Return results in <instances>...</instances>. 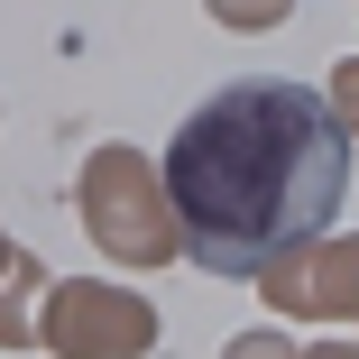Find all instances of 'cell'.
I'll use <instances>...</instances> for the list:
<instances>
[{
  "label": "cell",
  "instance_id": "cell-4",
  "mask_svg": "<svg viewBox=\"0 0 359 359\" xmlns=\"http://www.w3.org/2000/svg\"><path fill=\"white\" fill-rule=\"evenodd\" d=\"M267 304L276 313H359V240H313L267 276Z\"/></svg>",
  "mask_w": 359,
  "mask_h": 359
},
{
  "label": "cell",
  "instance_id": "cell-5",
  "mask_svg": "<svg viewBox=\"0 0 359 359\" xmlns=\"http://www.w3.org/2000/svg\"><path fill=\"white\" fill-rule=\"evenodd\" d=\"M28 285H46L37 276V258H10V267H0V341H28Z\"/></svg>",
  "mask_w": 359,
  "mask_h": 359
},
{
  "label": "cell",
  "instance_id": "cell-7",
  "mask_svg": "<svg viewBox=\"0 0 359 359\" xmlns=\"http://www.w3.org/2000/svg\"><path fill=\"white\" fill-rule=\"evenodd\" d=\"M332 120L359 138V65H341V74H332Z\"/></svg>",
  "mask_w": 359,
  "mask_h": 359
},
{
  "label": "cell",
  "instance_id": "cell-2",
  "mask_svg": "<svg viewBox=\"0 0 359 359\" xmlns=\"http://www.w3.org/2000/svg\"><path fill=\"white\" fill-rule=\"evenodd\" d=\"M83 222H93V240H102L111 258H129V267H148V258L175 249L166 212H157V166L129 157V148H102V157L83 166Z\"/></svg>",
  "mask_w": 359,
  "mask_h": 359
},
{
  "label": "cell",
  "instance_id": "cell-8",
  "mask_svg": "<svg viewBox=\"0 0 359 359\" xmlns=\"http://www.w3.org/2000/svg\"><path fill=\"white\" fill-rule=\"evenodd\" d=\"M222 359H295V350H285V341H276V332H249V341H231V350H222Z\"/></svg>",
  "mask_w": 359,
  "mask_h": 359
},
{
  "label": "cell",
  "instance_id": "cell-3",
  "mask_svg": "<svg viewBox=\"0 0 359 359\" xmlns=\"http://www.w3.org/2000/svg\"><path fill=\"white\" fill-rule=\"evenodd\" d=\"M157 341V313L120 285H55L46 304V350L55 359H129Z\"/></svg>",
  "mask_w": 359,
  "mask_h": 359
},
{
  "label": "cell",
  "instance_id": "cell-1",
  "mask_svg": "<svg viewBox=\"0 0 359 359\" xmlns=\"http://www.w3.org/2000/svg\"><path fill=\"white\" fill-rule=\"evenodd\" d=\"M350 194V129L323 93L285 74H240L184 111L166 138V203L203 276H276L332 231Z\"/></svg>",
  "mask_w": 359,
  "mask_h": 359
},
{
  "label": "cell",
  "instance_id": "cell-10",
  "mask_svg": "<svg viewBox=\"0 0 359 359\" xmlns=\"http://www.w3.org/2000/svg\"><path fill=\"white\" fill-rule=\"evenodd\" d=\"M0 267H10V249H0Z\"/></svg>",
  "mask_w": 359,
  "mask_h": 359
},
{
  "label": "cell",
  "instance_id": "cell-6",
  "mask_svg": "<svg viewBox=\"0 0 359 359\" xmlns=\"http://www.w3.org/2000/svg\"><path fill=\"white\" fill-rule=\"evenodd\" d=\"M212 19H222V28H276L285 0H212Z\"/></svg>",
  "mask_w": 359,
  "mask_h": 359
},
{
  "label": "cell",
  "instance_id": "cell-9",
  "mask_svg": "<svg viewBox=\"0 0 359 359\" xmlns=\"http://www.w3.org/2000/svg\"><path fill=\"white\" fill-rule=\"evenodd\" d=\"M304 359H359V350H350V341H332V350H304Z\"/></svg>",
  "mask_w": 359,
  "mask_h": 359
}]
</instances>
